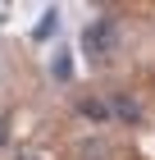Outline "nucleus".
<instances>
[{"instance_id": "obj_1", "label": "nucleus", "mask_w": 155, "mask_h": 160, "mask_svg": "<svg viewBox=\"0 0 155 160\" xmlns=\"http://www.w3.org/2000/svg\"><path fill=\"white\" fill-rule=\"evenodd\" d=\"M82 55H91V60H114L119 55V23L114 18H91V23L82 28Z\"/></svg>"}, {"instance_id": "obj_2", "label": "nucleus", "mask_w": 155, "mask_h": 160, "mask_svg": "<svg viewBox=\"0 0 155 160\" xmlns=\"http://www.w3.org/2000/svg\"><path fill=\"white\" fill-rule=\"evenodd\" d=\"M105 110L114 114V119H123V123H137V119H142V105H137V96H128V92H119Z\"/></svg>"}, {"instance_id": "obj_3", "label": "nucleus", "mask_w": 155, "mask_h": 160, "mask_svg": "<svg viewBox=\"0 0 155 160\" xmlns=\"http://www.w3.org/2000/svg\"><path fill=\"white\" fill-rule=\"evenodd\" d=\"M78 110H82V119H91V123H105V119H109V110H105V101H96V96H87L82 105H78Z\"/></svg>"}, {"instance_id": "obj_4", "label": "nucleus", "mask_w": 155, "mask_h": 160, "mask_svg": "<svg viewBox=\"0 0 155 160\" xmlns=\"http://www.w3.org/2000/svg\"><path fill=\"white\" fill-rule=\"evenodd\" d=\"M5 142H9V123H5V114H0V151H5Z\"/></svg>"}, {"instance_id": "obj_5", "label": "nucleus", "mask_w": 155, "mask_h": 160, "mask_svg": "<svg viewBox=\"0 0 155 160\" xmlns=\"http://www.w3.org/2000/svg\"><path fill=\"white\" fill-rule=\"evenodd\" d=\"M18 160H36V156H18Z\"/></svg>"}]
</instances>
